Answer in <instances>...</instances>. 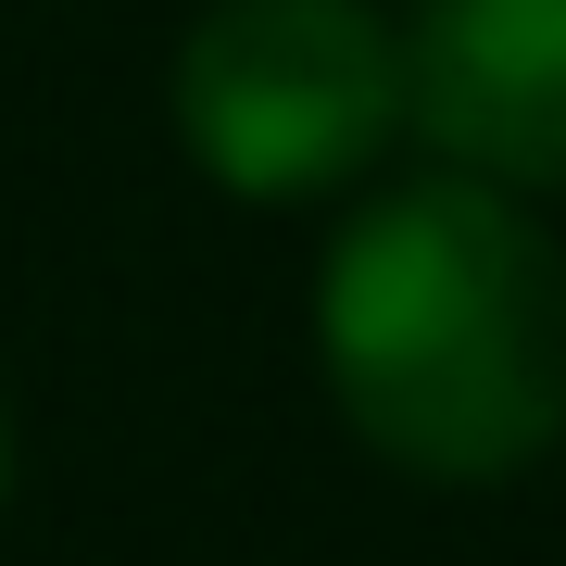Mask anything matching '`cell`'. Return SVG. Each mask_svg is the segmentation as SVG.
<instances>
[{"label":"cell","instance_id":"obj_1","mask_svg":"<svg viewBox=\"0 0 566 566\" xmlns=\"http://www.w3.org/2000/svg\"><path fill=\"white\" fill-rule=\"evenodd\" d=\"M315 365L353 441L416 479H516L566 441V252L491 177H416L315 264Z\"/></svg>","mask_w":566,"mask_h":566},{"label":"cell","instance_id":"obj_4","mask_svg":"<svg viewBox=\"0 0 566 566\" xmlns=\"http://www.w3.org/2000/svg\"><path fill=\"white\" fill-rule=\"evenodd\" d=\"M0 504H13V403H0Z\"/></svg>","mask_w":566,"mask_h":566},{"label":"cell","instance_id":"obj_3","mask_svg":"<svg viewBox=\"0 0 566 566\" xmlns=\"http://www.w3.org/2000/svg\"><path fill=\"white\" fill-rule=\"evenodd\" d=\"M403 126L453 177L566 189V0H416Z\"/></svg>","mask_w":566,"mask_h":566},{"label":"cell","instance_id":"obj_2","mask_svg":"<svg viewBox=\"0 0 566 566\" xmlns=\"http://www.w3.org/2000/svg\"><path fill=\"white\" fill-rule=\"evenodd\" d=\"M403 126V25L378 0H214L177 39V139L240 202H315Z\"/></svg>","mask_w":566,"mask_h":566}]
</instances>
